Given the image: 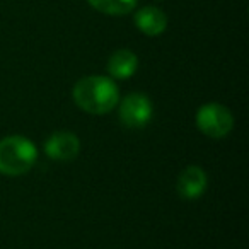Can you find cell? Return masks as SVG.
Returning a JSON list of instances; mask_svg holds the SVG:
<instances>
[{"mask_svg":"<svg viewBox=\"0 0 249 249\" xmlns=\"http://www.w3.org/2000/svg\"><path fill=\"white\" fill-rule=\"evenodd\" d=\"M196 124L200 132L210 139H224L234 128V116L225 106L210 103L198 109Z\"/></svg>","mask_w":249,"mask_h":249,"instance_id":"3","label":"cell"},{"mask_svg":"<svg viewBox=\"0 0 249 249\" xmlns=\"http://www.w3.org/2000/svg\"><path fill=\"white\" fill-rule=\"evenodd\" d=\"M96 11L107 16H124L132 12L137 0H87Z\"/></svg>","mask_w":249,"mask_h":249,"instance_id":"9","label":"cell"},{"mask_svg":"<svg viewBox=\"0 0 249 249\" xmlns=\"http://www.w3.org/2000/svg\"><path fill=\"white\" fill-rule=\"evenodd\" d=\"M38 159L35 143L26 137L12 135L0 140V173L5 176L26 174Z\"/></svg>","mask_w":249,"mask_h":249,"instance_id":"2","label":"cell"},{"mask_svg":"<svg viewBox=\"0 0 249 249\" xmlns=\"http://www.w3.org/2000/svg\"><path fill=\"white\" fill-rule=\"evenodd\" d=\"M45 150L53 160H72L79 156L80 142L70 132H56L46 140Z\"/></svg>","mask_w":249,"mask_h":249,"instance_id":"5","label":"cell"},{"mask_svg":"<svg viewBox=\"0 0 249 249\" xmlns=\"http://www.w3.org/2000/svg\"><path fill=\"white\" fill-rule=\"evenodd\" d=\"M75 104L89 114H106L120 101L118 86L113 79L103 75H89L80 79L73 87Z\"/></svg>","mask_w":249,"mask_h":249,"instance_id":"1","label":"cell"},{"mask_svg":"<svg viewBox=\"0 0 249 249\" xmlns=\"http://www.w3.org/2000/svg\"><path fill=\"white\" fill-rule=\"evenodd\" d=\"M207 174L201 167L198 166H188L178 178L176 190L183 200H196L207 190Z\"/></svg>","mask_w":249,"mask_h":249,"instance_id":"6","label":"cell"},{"mask_svg":"<svg viewBox=\"0 0 249 249\" xmlns=\"http://www.w3.org/2000/svg\"><path fill=\"white\" fill-rule=\"evenodd\" d=\"M139 69V58L132 50H118L107 60V72L114 79H130Z\"/></svg>","mask_w":249,"mask_h":249,"instance_id":"8","label":"cell"},{"mask_svg":"<svg viewBox=\"0 0 249 249\" xmlns=\"http://www.w3.org/2000/svg\"><path fill=\"white\" fill-rule=\"evenodd\" d=\"M135 26L147 36H159L167 28V16L159 7L147 5L135 14Z\"/></svg>","mask_w":249,"mask_h":249,"instance_id":"7","label":"cell"},{"mask_svg":"<svg viewBox=\"0 0 249 249\" xmlns=\"http://www.w3.org/2000/svg\"><path fill=\"white\" fill-rule=\"evenodd\" d=\"M152 120V103L145 94H128L120 104V121L132 130L143 128Z\"/></svg>","mask_w":249,"mask_h":249,"instance_id":"4","label":"cell"}]
</instances>
